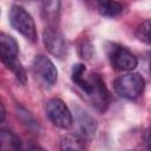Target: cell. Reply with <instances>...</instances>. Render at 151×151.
Returning <instances> with one entry per match:
<instances>
[{"instance_id": "cell-4", "label": "cell", "mask_w": 151, "mask_h": 151, "mask_svg": "<svg viewBox=\"0 0 151 151\" xmlns=\"http://www.w3.org/2000/svg\"><path fill=\"white\" fill-rule=\"evenodd\" d=\"M107 55L111 65L117 71H132L137 67L138 60L136 55L122 45L110 42L107 45Z\"/></svg>"}, {"instance_id": "cell-12", "label": "cell", "mask_w": 151, "mask_h": 151, "mask_svg": "<svg viewBox=\"0 0 151 151\" xmlns=\"http://www.w3.org/2000/svg\"><path fill=\"white\" fill-rule=\"evenodd\" d=\"M98 12L107 18H113L123 12V5L118 1H100L98 2Z\"/></svg>"}, {"instance_id": "cell-1", "label": "cell", "mask_w": 151, "mask_h": 151, "mask_svg": "<svg viewBox=\"0 0 151 151\" xmlns=\"http://www.w3.org/2000/svg\"><path fill=\"white\" fill-rule=\"evenodd\" d=\"M72 80L88 97L91 104L99 112H104L109 105V92L104 80L98 73L86 72L83 64H77L72 68Z\"/></svg>"}, {"instance_id": "cell-14", "label": "cell", "mask_w": 151, "mask_h": 151, "mask_svg": "<svg viewBox=\"0 0 151 151\" xmlns=\"http://www.w3.org/2000/svg\"><path fill=\"white\" fill-rule=\"evenodd\" d=\"M136 37L139 41L151 44V19H146L140 22L136 28Z\"/></svg>"}, {"instance_id": "cell-15", "label": "cell", "mask_w": 151, "mask_h": 151, "mask_svg": "<svg viewBox=\"0 0 151 151\" xmlns=\"http://www.w3.org/2000/svg\"><path fill=\"white\" fill-rule=\"evenodd\" d=\"M18 117L21 119V122L32 131H37L39 130V124L38 122L34 119V117L24 107H19L18 109Z\"/></svg>"}, {"instance_id": "cell-10", "label": "cell", "mask_w": 151, "mask_h": 151, "mask_svg": "<svg viewBox=\"0 0 151 151\" xmlns=\"http://www.w3.org/2000/svg\"><path fill=\"white\" fill-rule=\"evenodd\" d=\"M1 151H24V144L18 134L11 130L2 129L0 132Z\"/></svg>"}, {"instance_id": "cell-2", "label": "cell", "mask_w": 151, "mask_h": 151, "mask_svg": "<svg viewBox=\"0 0 151 151\" xmlns=\"http://www.w3.org/2000/svg\"><path fill=\"white\" fill-rule=\"evenodd\" d=\"M9 22L12 27L24 35L27 40L34 42L37 40V28L32 15L19 5H13L9 9Z\"/></svg>"}, {"instance_id": "cell-3", "label": "cell", "mask_w": 151, "mask_h": 151, "mask_svg": "<svg viewBox=\"0 0 151 151\" xmlns=\"http://www.w3.org/2000/svg\"><path fill=\"white\" fill-rule=\"evenodd\" d=\"M113 87L119 97L125 99H136L143 93L145 80L138 73H126L114 80Z\"/></svg>"}, {"instance_id": "cell-9", "label": "cell", "mask_w": 151, "mask_h": 151, "mask_svg": "<svg viewBox=\"0 0 151 151\" xmlns=\"http://www.w3.org/2000/svg\"><path fill=\"white\" fill-rule=\"evenodd\" d=\"M0 55L5 66H8L9 64L19 60V45L12 35L6 33L0 34Z\"/></svg>"}, {"instance_id": "cell-17", "label": "cell", "mask_w": 151, "mask_h": 151, "mask_svg": "<svg viewBox=\"0 0 151 151\" xmlns=\"http://www.w3.org/2000/svg\"><path fill=\"white\" fill-rule=\"evenodd\" d=\"M145 146L147 151H151V127H149L145 132Z\"/></svg>"}, {"instance_id": "cell-11", "label": "cell", "mask_w": 151, "mask_h": 151, "mask_svg": "<svg viewBox=\"0 0 151 151\" xmlns=\"http://www.w3.org/2000/svg\"><path fill=\"white\" fill-rule=\"evenodd\" d=\"M60 151H86L85 139L77 133L65 134L60 140Z\"/></svg>"}, {"instance_id": "cell-18", "label": "cell", "mask_w": 151, "mask_h": 151, "mask_svg": "<svg viewBox=\"0 0 151 151\" xmlns=\"http://www.w3.org/2000/svg\"><path fill=\"white\" fill-rule=\"evenodd\" d=\"M0 107H1V118H0V120H1V122H4V120H5V114H6V111H5V107H4V104H1V105H0Z\"/></svg>"}, {"instance_id": "cell-16", "label": "cell", "mask_w": 151, "mask_h": 151, "mask_svg": "<svg viewBox=\"0 0 151 151\" xmlns=\"http://www.w3.org/2000/svg\"><path fill=\"white\" fill-rule=\"evenodd\" d=\"M24 151H46V150L35 144H26L24 145Z\"/></svg>"}, {"instance_id": "cell-8", "label": "cell", "mask_w": 151, "mask_h": 151, "mask_svg": "<svg viewBox=\"0 0 151 151\" xmlns=\"http://www.w3.org/2000/svg\"><path fill=\"white\" fill-rule=\"evenodd\" d=\"M74 123L77 134L84 138L85 140L91 139L94 136L97 131V122L88 112H86L80 106L74 107Z\"/></svg>"}, {"instance_id": "cell-13", "label": "cell", "mask_w": 151, "mask_h": 151, "mask_svg": "<svg viewBox=\"0 0 151 151\" xmlns=\"http://www.w3.org/2000/svg\"><path fill=\"white\" fill-rule=\"evenodd\" d=\"M42 17L48 22H54L58 20L60 12V2L59 1H45L42 2Z\"/></svg>"}, {"instance_id": "cell-7", "label": "cell", "mask_w": 151, "mask_h": 151, "mask_svg": "<svg viewBox=\"0 0 151 151\" xmlns=\"http://www.w3.org/2000/svg\"><path fill=\"white\" fill-rule=\"evenodd\" d=\"M42 41L47 51L55 58L63 59L67 53V47L63 34L53 26H48L42 32Z\"/></svg>"}, {"instance_id": "cell-5", "label": "cell", "mask_w": 151, "mask_h": 151, "mask_svg": "<svg viewBox=\"0 0 151 151\" xmlns=\"http://www.w3.org/2000/svg\"><path fill=\"white\" fill-rule=\"evenodd\" d=\"M46 114L53 125L68 129L73 124V116L67 105L59 98H52L46 104Z\"/></svg>"}, {"instance_id": "cell-6", "label": "cell", "mask_w": 151, "mask_h": 151, "mask_svg": "<svg viewBox=\"0 0 151 151\" xmlns=\"http://www.w3.org/2000/svg\"><path fill=\"white\" fill-rule=\"evenodd\" d=\"M33 72L37 78H39L44 84L52 86L58 80V71L50 58L44 54H39L33 60Z\"/></svg>"}, {"instance_id": "cell-20", "label": "cell", "mask_w": 151, "mask_h": 151, "mask_svg": "<svg viewBox=\"0 0 151 151\" xmlns=\"http://www.w3.org/2000/svg\"><path fill=\"white\" fill-rule=\"evenodd\" d=\"M129 151H131V150H129Z\"/></svg>"}, {"instance_id": "cell-19", "label": "cell", "mask_w": 151, "mask_h": 151, "mask_svg": "<svg viewBox=\"0 0 151 151\" xmlns=\"http://www.w3.org/2000/svg\"><path fill=\"white\" fill-rule=\"evenodd\" d=\"M150 70H151V63H150Z\"/></svg>"}]
</instances>
